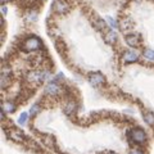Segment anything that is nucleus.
<instances>
[{
    "mask_svg": "<svg viewBox=\"0 0 154 154\" xmlns=\"http://www.w3.org/2000/svg\"><path fill=\"white\" fill-rule=\"evenodd\" d=\"M42 48H44L42 41L40 40V37L35 35H30L25 37L21 41V45H19V49L23 53H36L42 50Z\"/></svg>",
    "mask_w": 154,
    "mask_h": 154,
    "instance_id": "f257e3e1",
    "label": "nucleus"
},
{
    "mask_svg": "<svg viewBox=\"0 0 154 154\" xmlns=\"http://www.w3.org/2000/svg\"><path fill=\"white\" fill-rule=\"evenodd\" d=\"M50 71L48 68H42V69H31L27 72L26 75V81L31 85H38L44 81L50 79Z\"/></svg>",
    "mask_w": 154,
    "mask_h": 154,
    "instance_id": "f03ea898",
    "label": "nucleus"
},
{
    "mask_svg": "<svg viewBox=\"0 0 154 154\" xmlns=\"http://www.w3.org/2000/svg\"><path fill=\"white\" fill-rule=\"evenodd\" d=\"M127 137L131 144L136 146H143L145 145L148 141V134L145 132V130L141 127H132L128 130Z\"/></svg>",
    "mask_w": 154,
    "mask_h": 154,
    "instance_id": "7ed1b4c3",
    "label": "nucleus"
},
{
    "mask_svg": "<svg viewBox=\"0 0 154 154\" xmlns=\"http://www.w3.org/2000/svg\"><path fill=\"white\" fill-rule=\"evenodd\" d=\"M13 84V75H12V67L4 63L2 66V76H0V86L3 90L9 89V86Z\"/></svg>",
    "mask_w": 154,
    "mask_h": 154,
    "instance_id": "20e7f679",
    "label": "nucleus"
},
{
    "mask_svg": "<svg viewBox=\"0 0 154 154\" xmlns=\"http://www.w3.org/2000/svg\"><path fill=\"white\" fill-rule=\"evenodd\" d=\"M5 130V134H7V136L11 139L12 141L14 143H25L27 140V137H26V135L23 134L22 130H19V128H16V127H7V128H4Z\"/></svg>",
    "mask_w": 154,
    "mask_h": 154,
    "instance_id": "39448f33",
    "label": "nucleus"
},
{
    "mask_svg": "<svg viewBox=\"0 0 154 154\" xmlns=\"http://www.w3.org/2000/svg\"><path fill=\"white\" fill-rule=\"evenodd\" d=\"M88 81L89 84L93 86V88H102V86L105 85L107 80H105V76L102 73V72H90L88 75Z\"/></svg>",
    "mask_w": 154,
    "mask_h": 154,
    "instance_id": "423d86ee",
    "label": "nucleus"
},
{
    "mask_svg": "<svg viewBox=\"0 0 154 154\" xmlns=\"http://www.w3.org/2000/svg\"><path fill=\"white\" fill-rule=\"evenodd\" d=\"M51 8L54 13L59 14V16H64V14L71 12V4L68 0H54L51 4Z\"/></svg>",
    "mask_w": 154,
    "mask_h": 154,
    "instance_id": "0eeeda50",
    "label": "nucleus"
},
{
    "mask_svg": "<svg viewBox=\"0 0 154 154\" xmlns=\"http://www.w3.org/2000/svg\"><path fill=\"white\" fill-rule=\"evenodd\" d=\"M121 59L125 64H131V63H136V62L140 59V51L137 49H128L125 50L122 53Z\"/></svg>",
    "mask_w": 154,
    "mask_h": 154,
    "instance_id": "6e6552de",
    "label": "nucleus"
},
{
    "mask_svg": "<svg viewBox=\"0 0 154 154\" xmlns=\"http://www.w3.org/2000/svg\"><path fill=\"white\" fill-rule=\"evenodd\" d=\"M60 93H62V86L59 85V82L57 80H50L44 89V94L48 96H51V98L58 96Z\"/></svg>",
    "mask_w": 154,
    "mask_h": 154,
    "instance_id": "1a4fd4ad",
    "label": "nucleus"
},
{
    "mask_svg": "<svg viewBox=\"0 0 154 154\" xmlns=\"http://www.w3.org/2000/svg\"><path fill=\"white\" fill-rule=\"evenodd\" d=\"M125 42L130 46V48H134L136 49L141 45V36L139 35L137 32H130L125 35Z\"/></svg>",
    "mask_w": 154,
    "mask_h": 154,
    "instance_id": "9d476101",
    "label": "nucleus"
},
{
    "mask_svg": "<svg viewBox=\"0 0 154 154\" xmlns=\"http://www.w3.org/2000/svg\"><path fill=\"white\" fill-rule=\"evenodd\" d=\"M93 25H94V27H95V30H98L99 32L105 33V32L108 31V23L105 22L103 18H100V17H95V18H94Z\"/></svg>",
    "mask_w": 154,
    "mask_h": 154,
    "instance_id": "9b49d317",
    "label": "nucleus"
},
{
    "mask_svg": "<svg viewBox=\"0 0 154 154\" xmlns=\"http://www.w3.org/2000/svg\"><path fill=\"white\" fill-rule=\"evenodd\" d=\"M104 41L109 45H114L118 41V33L116 30H108L104 33Z\"/></svg>",
    "mask_w": 154,
    "mask_h": 154,
    "instance_id": "f8f14e48",
    "label": "nucleus"
},
{
    "mask_svg": "<svg viewBox=\"0 0 154 154\" xmlns=\"http://www.w3.org/2000/svg\"><path fill=\"white\" fill-rule=\"evenodd\" d=\"M17 109V104L13 102V100H4L3 105H2V110H4L7 114H11L14 113Z\"/></svg>",
    "mask_w": 154,
    "mask_h": 154,
    "instance_id": "ddd939ff",
    "label": "nucleus"
},
{
    "mask_svg": "<svg viewBox=\"0 0 154 154\" xmlns=\"http://www.w3.org/2000/svg\"><path fill=\"white\" fill-rule=\"evenodd\" d=\"M63 110H64V113H66L67 116L75 114V113H76V110H77V104H76V102H75L73 99H69L68 102L66 103Z\"/></svg>",
    "mask_w": 154,
    "mask_h": 154,
    "instance_id": "4468645a",
    "label": "nucleus"
},
{
    "mask_svg": "<svg viewBox=\"0 0 154 154\" xmlns=\"http://www.w3.org/2000/svg\"><path fill=\"white\" fill-rule=\"evenodd\" d=\"M37 17H38L37 11H35V9H30V11L26 13L25 19H26V22H28V23H35L37 21Z\"/></svg>",
    "mask_w": 154,
    "mask_h": 154,
    "instance_id": "2eb2a0df",
    "label": "nucleus"
},
{
    "mask_svg": "<svg viewBox=\"0 0 154 154\" xmlns=\"http://www.w3.org/2000/svg\"><path fill=\"white\" fill-rule=\"evenodd\" d=\"M143 118H144V121H145V123L148 125V126H154V113L152 112V110L144 112Z\"/></svg>",
    "mask_w": 154,
    "mask_h": 154,
    "instance_id": "dca6fc26",
    "label": "nucleus"
},
{
    "mask_svg": "<svg viewBox=\"0 0 154 154\" xmlns=\"http://www.w3.org/2000/svg\"><path fill=\"white\" fill-rule=\"evenodd\" d=\"M41 110H42V108H41V104H40V103L32 104V105H31V108H30V117H31V118L36 117V116L40 113Z\"/></svg>",
    "mask_w": 154,
    "mask_h": 154,
    "instance_id": "f3484780",
    "label": "nucleus"
},
{
    "mask_svg": "<svg viewBox=\"0 0 154 154\" xmlns=\"http://www.w3.org/2000/svg\"><path fill=\"white\" fill-rule=\"evenodd\" d=\"M28 117H30V113L22 112L21 114H19V117H18V123L21 125V126H26L27 121H28Z\"/></svg>",
    "mask_w": 154,
    "mask_h": 154,
    "instance_id": "a211bd4d",
    "label": "nucleus"
},
{
    "mask_svg": "<svg viewBox=\"0 0 154 154\" xmlns=\"http://www.w3.org/2000/svg\"><path fill=\"white\" fill-rule=\"evenodd\" d=\"M143 55H144V58H145V59L150 60V62H154V50H152V49H149V48H146V49H144Z\"/></svg>",
    "mask_w": 154,
    "mask_h": 154,
    "instance_id": "6ab92c4d",
    "label": "nucleus"
},
{
    "mask_svg": "<svg viewBox=\"0 0 154 154\" xmlns=\"http://www.w3.org/2000/svg\"><path fill=\"white\" fill-rule=\"evenodd\" d=\"M107 21H108V23L110 25V27L114 28V30H117V28H121V23H119L117 19H114L113 17H107Z\"/></svg>",
    "mask_w": 154,
    "mask_h": 154,
    "instance_id": "aec40b11",
    "label": "nucleus"
},
{
    "mask_svg": "<svg viewBox=\"0 0 154 154\" xmlns=\"http://www.w3.org/2000/svg\"><path fill=\"white\" fill-rule=\"evenodd\" d=\"M42 140H44V144L46 146H49V148H54V144H55V141H54V137L53 136H44V139H42Z\"/></svg>",
    "mask_w": 154,
    "mask_h": 154,
    "instance_id": "412c9836",
    "label": "nucleus"
},
{
    "mask_svg": "<svg viewBox=\"0 0 154 154\" xmlns=\"http://www.w3.org/2000/svg\"><path fill=\"white\" fill-rule=\"evenodd\" d=\"M128 154H145V152H144L141 148H134L128 152Z\"/></svg>",
    "mask_w": 154,
    "mask_h": 154,
    "instance_id": "4be33fe9",
    "label": "nucleus"
},
{
    "mask_svg": "<svg viewBox=\"0 0 154 154\" xmlns=\"http://www.w3.org/2000/svg\"><path fill=\"white\" fill-rule=\"evenodd\" d=\"M2 12H3L4 16H5V14L8 13V9H7V7H5V5H3V7H2Z\"/></svg>",
    "mask_w": 154,
    "mask_h": 154,
    "instance_id": "5701e85b",
    "label": "nucleus"
},
{
    "mask_svg": "<svg viewBox=\"0 0 154 154\" xmlns=\"http://www.w3.org/2000/svg\"><path fill=\"white\" fill-rule=\"evenodd\" d=\"M0 2H2V4H3V5H5L7 3H9V2H11V0H0Z\"/></svg>",
    "mask_w": 154,
    "mask_h": 154,
    "instance_id": "b1692460",
    "label": "nucleus"
},
{
    "mask_svg": "<svg viewBox=\"0 0 154 154\" xmlns=\"http://www.w3.org/2000/svg\"><path fill=\"white\" fill-rule=\"evenodd\" d=\"M104 154H117V153H114V152H108V153H104Z\"/></svg>",
    "mask_w": 154,
    "mask_h": 154,
    "instance_id": "393cba45",
    "label": "nucleus"
}]
</instances>
